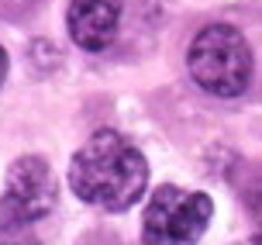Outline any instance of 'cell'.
Wrapping results in <instances>:
<instances>
[{
  "mask_svg": "<svg viewBox=\"0 0 262 245\" xmlns=\"http://www.w3.org/2000/svg\"><path fill=\"white\" fill-rule=\"evenodd\" d=\"M210 214H214V204L207 194L159 187L145 207L142 245H193L204 235Z\"/></svg>",
  "mask_w": 262,
  "mask_h": 245,
  "instance_id": "3",
  "label": "cell"
},
{
  "mask_svg": "<svg viewBox=\"0 0 262 245\" xmlns=\"http://www.w3.org/2000/svg\"><path fill=\"white\" fill-rule=\"evenodd\" d=\"M118 21H121L118 0H76L69 7V17H66L73 42L86 52L107 49L114 31H118Z\"/></svg>",
  "mask_w": 262,
  "mask_h": 245,
  "instance_id": "5",
  "label": "cell"
},
{
  "mask_svg": "<svg viewBox=\"0 0 262 245\" xmlns=\"http://www.w3.org/2000/svg\"><path fill=\"white\" fill-rule=\"evenodd\" d=\"M145 183L148 166L142 152L118 131H97L69 166V187L76 197L104 211H128L145 194Z\"/></svg>",
  "mask_w": 262,
  "mask_h": 245,
  "instance_id": "1",
  "label": "cell"
},
{
  "mask_svg": "<svg viewBox=\"0 0 262 245\" xmlns=\"http://www.w3.org/2000/svg\"><path fill=\"white\" fill-rule=\"evenodd\" d=\"M190 73L214 97H238L249 87L252 52L245 38L228 25H210L193 38L190 49Z\"/></svg>",
  "mask_w": 262,
  "mask_h": 245,
  "instance_id": "2",
  "label": "cell"
},
{
  "mask_svg": "<svg viewBox=\"0 0 262 245\" xmlns=\"http://www.w3.org/2000/svg\"><path fill=\"white\" fill-rule=\"evenodd\" d=\"M55 200V187L49 176V166L41 159H21L11 166V183H7V197L0 200V218L11 224H28L49 214Z\"/></svg>",
  "mask_w": 262,
  "mask_h": 245,
  "instance_id": "4",
  "label": "cell"
},
{
  "mask_svg": "<svg viewBox=\"0 0 262 245\" xmlns=\"http://www.w3.org/2000/svg\"><path fill=\"white\" fill-rule=\"evenodd\" d=\"M4 76H7V55H4V49H0V83H4Z\"/></svg>",
  "mask_w": 262,
  "mask_h": 245,
  "instance_id": "6",
  "label": "cell"
}]
</instances>
